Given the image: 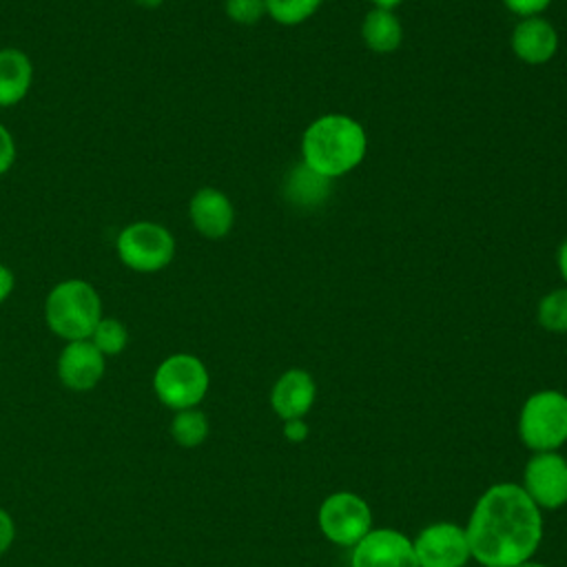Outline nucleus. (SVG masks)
<instances>
[{
    "mask_svg": "<svg viewBox=\"0 0 567 567\" xmlns=\"http://www.w3.org/2000/svg\"><path fill=\"white\" fill-rule=\"evenodd\" d=\"M543 527V512L520 483H496L476 498L465 525L472 560L483 567L525 563L540 547Z\"/></svg>",
    "mask_w": 567,
    "mask_h": 567,
    "instance_id": "obj_1",
    "label": "nucleus"
},
{
    "mask_svg": "<svg viewBox=\"0 0 567 567\" xmlns=\"http://www.w3.org/2000/svg\"><path fill=\"white\" fill-rule=\"evenodd\" d=\"M368 151L363 126L343 113H328L310 122L301 137V162L334 179L357 168Z\"/></svg>",
    "mask_w": 567,
    "mask_h": 567,
    "instance_id": "obj_2",
    "label": "nucleus"
},
{
    "mask_svg": "<svg viewBox=\"0 0 567 567\" xmlns=\"http://www.w3.org/2000/svg\"><path fill=\"white\" fill-rule=\"evenodd\" d=\"M102 317V297L86 279H62L47 292L44 323L64 343L89 339Z\"/></svg>",
    "mask_w": 567,
    "mask_h": 567,
    "instance_id": "obj_3",
    "label": "nucleus"
},
{
    "mask_svg": "<svg viewBox=\"0 0 567 567\" xmlns=\"http://www.w3.org/2000/svg\"><path fill=\"white\" fill-rule=\"evenodd\" d=\"M518 439L532 452H556L567 443V394L538 390L518 412Z\"/></svg>",
    "mask_w": 567,
    "mask_h": 567,
    "instance_id": "obj_4",
    "label": "nucleus"
},
{
    "mask_svg": "<svg viewBox=\"0 0 567 567\" xmlns=\"http://www.w3.org/2000/svg\"><path fill=\"white\" fill-rule=\"evenodd\" d=\"M153 392L168 410L197 408L210 388L206 363L190 352H175L159 361L153 372Z\"/></svg>",
    "mask_w": 567,
    "mask_h": 567,
    "instance_id": "obj_5",
    "label": "nucleus"
},
{
    "mask_svg": "<svg viewBox=\"0 0 567 567\" xmlns=\"http://www.w3.org/2000/svg\"><path fill=\"white\" fill-rule=\"evenodd\" d=\"M173 233L151 219H137L126 224L115 237L117 259L133 272H159L175 257Z\"/></svg>",
    "mask_w": 567,
    "mask_h": 567,
    "instance_id": "obj_6",
    "label": "nucleus"
},
{
    "mask_svg": "<svg viewBox=\"0 0 567 567\" xmlns=\"http://www.w3.org/2000/svg\"><path fill=\"white\" fill-rule=\"evenodd\" d=\"M317 525L326 540L352 549L372 532V509L368 501L350 489L328 494L317 512Z\"/></svg>",
    "mask_w": 567,
    "mask_h": 567,
    "instance_id": "obj_7",
    "label": "nucleus"
},
{
    "mask_svg": "<svg viewBox=\"0 0 567 567\" xmlns=\"http://www.w3.org/2000/svg\"><path fill=\"white\" fill-rule=\"evenodd\" d=\"M419 567H467L472 560L465 527L450 520H436L412 538Z\"/></svg>",
    "mask_w": 567,
    "mask_h": 567,
    "instance_id": "obj_8",
    "label": "nucleus"
},
{
    "mask_svg": "<svg viewBox=\"0 0 567 567\" xmlns=\"http://www.w3.org/2000/svg\"><path fill=\"white\" fill-rule=\"evenodd\" d=\"M520 487L543 509L567 505V458L556 452H532L523 467Z\"/></svg>",
    "mask_w": 567,
    "mask_h": 567,
    "instance_id": "obj_9",
    "label": "nucleus"
},
{
    "mask_svg": "<svg viewBox=\"0 0 567 567\" xmlns=\"http://www.w3.org/2000/svg\"><path fill=\"white\" fill-rule=\"evenodd\" d=\"M350 567H419L412 538L394 527H372L350 549Z\"/></svg>",
    "mask_w": 567,
    "mask_h": 567,
    "instance_id": "obj_10",
    "label": "nucleus"
},
{
    "mask_svg": "<svg viewBox=\"0 0 567 567\" xmlns=\"http://www.w3.org/2000/svg\"><path fill=\"white\" fill-rule=\"evenodd\" d=\"M55 372L66 390L89 392L102 381L106 372V357L89 339L66 341L58 354Z\"/></svg>",
    "mask_w": 567,
    "mask_h": 567,
    "instance_id": "obj_11",
    "label": "nucleus"
},
{
    "mask_svg": "<svg viewBox=\"0 0 567 567\" xmlns=\"http://www.w3.org/2000/svg\"><path fill=\"white\" fill-rule=\"evenodd\" d=\"M188 219L206 239H221L233 230L235 208L226 193L215 186H202L188 202Z\"/></svg>",
    "mask_w": 567,
    "mask_h": 567,
    "instance_id": "obj_12",
    "label": "nucleus"
},
{
    "mask_svg": "<svg viewBox=\"0 0 567 567\" xmlns=\"http://www.w3.org/2000/svg\"><path fill=\"white\" fill-rule=\"evenodd\" d=\"M317 399V383L303 368H290L279 374L270 390V408L281 421L306 419Z\"/></svg>",
    "mask_w": 567,
    "mask_h": 567,
    "instance_id": "obj_13",
    "label": "nucleus"
},
{
    "mask_svg": "<svg viewBox=\"0 0 567 567\" xmlns=\"http://www.w3.org/2000/svg\"><path fill=\"white\" fill-rule=\"evenodd\" d=\"M512 51L525 64H545L558 51V31L540 16L520 18L512 31Z\"/></svg>",
    "mask_w": 567,
    "mask_h": 567,
    "instance_id": "obj_14",
    "label": "nucleus"
},
{
    "mask_svg": "<svg viewBox=\"0 0 567 567\" xmlns=\"http://www.w3.org/2000/svg\"><path fill=\"white\" fill-rule=\"evenodd\" d=\"M33 84V62L18 47L0 49V109L20 104Z\"/></svg>",
    "mask_w": 567,
    "mask_h": 567,
    "instance_id": "obj_15",
    "label": "nucleus"
},
{
    "mask_svg": "<svg viewBox=\"0 0 567 567\" xmlns=\"http://www.w3.org/2000/svg\"><path fill=\"white\" fill-rule=\"evenodd\" d=\"M284 195L290 204L301 208L319 206L330 195V179L315 173L301 162L288 171L284 182Z\"/></svg>",
    "mask_w": 567,
    "mask_h": 567,
    "instance_id": "obj_16",
    "label": "nucleus"
},
{
    "mask_svg": "<svg viewBox=\"0 0 567 567\" xmlns=\"http://www.w3.org/2000/svg\"><path fill=\"white\" fill-rule=\"evenodd\" d=\"M363 42L374 53H392L401 47L403 27L394 11L370 9L361 24Z\"/></svg>",
    "mask_w": 567,
    "mask_h": 567,
    "instance_id": "obj_17",
    "label": "nucleus"
},
{
    "mask_svg": "<svg viewBox=\"0 0 567 567\" xmlns=\"http://www.w3.org/2000/svg\"><path fill=\"white\" fill-rule=\"evenodd\" d=\"M171 439L186 450L199 447L208 434H210V421L199 408H188V410H177L173 412L171 425H168Z\"/></svg>",
    "mask_w": 567,
    "mask_h": 567,
    "instance_id": "obj_18",
    "label": "nucleus"
},
{
    "mask_svg": "<svg viewBox=\"0 0 567 567\" xmlns=\"http://www.w3.org/2000/svg\"><path fill=\"white\" fill-rule=\"evenodd\" d=\"M89 341L109 359V357H117L126 350L128 346V330L124 326V321H120L117 317H102L97 321V326L93 328Z\"/></svg>",
    "mask_w": 567,
    "mask_h": 567,
    "instance_id": "obj_19",
    "label": "nucleus"
},
{
    "mask_svg": "<svg viewBox=\"0 0 567 567\" xmlns=\"http://www.w3.org/2000/svg\"><path fill=\"white\" fill-rule=\"evenodd\" d=\"M536 319L540 328H545L547 332H556V334L567 332V286L556 288L540 299Z\"/></svg>",
    "mask_w": 567,
    "mask_h": 567,
    "instance_id": "obj_20",
    "label": "nucleus"
},
{
    "mask_svg": "<svg viewBox=\"0 0 567 567\" xmlns=\"http://www.w3.org/2000/svg\"><path fill=\"white\" fill-rule=\"evenodd\" d=\"M323 0H266V16H270L275 22L295 27L306 22Z\"/></svg>",
    "mask_w": 567,
    "mask_h": 567,
    "instance_id": "obj_21",
    "label": "nucleus"
},
{
    "mask_svg": "<svg viewBox=\"0 0 567 567\" xmlns=\"http://www.w3.org/2000/svg\"><path fill=\"white\" fill-rule=\"evenodd\" d=\"M226 16L237 24H255L266 16V0H226Z\"/></svg>",
    "mask_w": 567,
    "mask_h": 567,
    "instance_id": "obj_22",
    "label": "nucleus"
},
{
    "mask_svg": "<svg viewBox=\"0 0 567 567\" xmlns=\"http://www.w3.org/2000/svg\"><path fill=\"white\" fill-rule=\"evenodd\" d=\"M18 157V146L11 135V131L0 122V175L9 173L11 166L16 164Z\"/></svg>",
    "mask_w": 567,
    "mask_h": 567,
    "instance_id": "obj_23",
    "label": "nucleus"
},
{
    "mask_svg": "<svg viewBox=\"0 0 567 567\" xmlns=\"http://www.w3.org/2000/svg\"><path fill=\"white\" fill-rule=\"evenodd\" d=\"M551 0H503V4L520 16V18H534V16H540L547 7H549Z\"/></svg>",
    "mask_w": 567,
    "mask_h": 567,
    "instance_id": "obj_24",
    "label": "nucleus"
},
{
    "mask_svg": "<svg viewBox=\"0 0 567 567\" xmlns=\"http://www.w3.org/2000/svg\"><path fill=\"white\" fill-rule=\"evenodd\" d=\"M16 540V520L13 516L0 507V556H4Z\"/></svg>",
    "mask_w": 567,
    "mask_h": 567,
    "instance_id": "obj_25",
    "label": "nucleus"
},
{
    "mask_svg": "<svg viewBox=\"0 0 567 567\" xmlns=\"http://www.w3.org/2000/svg\"><path fill=\"white\" fill-rule=\"evenodd\" d=\"M310 434V427L306 423V419H290L284 421V439L288 443H303Z\"/></svg>",
    "mask_w": 567,
    "mask_h": 567,
    "instance_id": "obj_26",
    "label": "nucleus"
},
{
    "mask_svg": "<svg viewBox=\"0 0 567 567\" xmlns=\"http://www.w3.org/2000/svg\"><path fill=\"white\" fill-rule=\"evenodd\" d=\"M13 288H16V275H13V270L0 261V306L9 299V295L13 292Z\"/></svg>",
    "mask_w": 567,
    "mask_h": 567,
    "instance_id": "obj_27",
    "label": "nucleus"
},
{
    "mask_svg": "<svg viewBox=\"0 0 567 567\" xmlns=\"http://www.w3.org/2000/svg\"><path fill=\"white\" fill-rule=\"evenodd\" d=\"M556 261H558V270H560V275H563V279H565V284H567V239L560 244Z\"/></svg>",
    "mask_w": 567,
    "mask_h": 567,
    "instance_id": "obj_28",
    "label": "nucleus"
},
{
    "mask_svg": "<svg viewBox=\"0 0 567 567\" xmlns=\"http://www.w3.org/2000/svg\"><path fill=\"white\" fill-rule=\"evenodd\" d=\"M374 9H383V11H394L403 0H370Z\"/></svg>",
    "mask_w": 567,
    "mask_h": 567,
    "instance_id": "obj_29",
    "label": "nucleus"
},
{
    "mask_svg": "<svg viewBox=\"0 0 567 567\" xmlns=\"http://www.w3.org/2000/svg\"><path fill=\"white\" fill-rule=\"evenodd\" d=\"M135 7H140V9H159L162 4H164V0H131Z\"/></svg>",
    "mask_w": 567,
    "mask_h": 567,
    "instance_id": "obj_30",
    "label": "nucleus"
},
{
    "mask_svg": "<svg viewBox=\"0 0 567 567\" xmlns=\"http://www.w3.org/2000/svg\"><path fill=\"white\" fill-rule=\"evenodd\" d=\"M512 567H547L545 563H536V560H525V563H518V565H512Z\"/></svg>",
    "mask_w": 567,
    "mask_h": 567,
    "instance_id": "obj_31",
    "label": "nucleus"
}]
</instances>
